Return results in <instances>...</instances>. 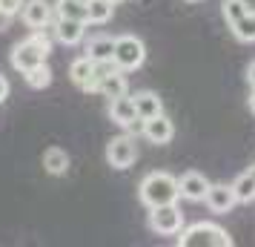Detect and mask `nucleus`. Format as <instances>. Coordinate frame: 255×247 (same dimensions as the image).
I'll return each instance as SVG.
<instances>
[{
	"instance_id": "dca6fc26",
	"label": "nucleus",
	"mask_w": 255,
	"mask_h": 247,
	"mask_svg": "<svg viewBox=\"0 0 255 247\" xmlns=\"http://www.w3.org/2000/svg\"><path fill=\"white\" fill-rule=\"evenodd\" d=\"M132 101H135V109H138L140 121H146V118H155L163 112V104L161 98L155 92H149V89H143V92H135L132 95Z\"/></svg>"
},
{
	"instance_id": "6ab92c4d",
	"label": "nucleus",
	"mask_w": 255,
	"mask_h": 247,
	"mask_svg": "<svg viewBox=\"0 0 255 247\" xmlns=\"http://www.w3.org/2000/svg\"><path fill=\"white\" fill-rule=\"evenodd\" d=\"M232 190H235V196H238V201H244V204H250V201H255V170H250V173H244V176L235 178V184H232Z\"/></svg>"
},
{
	"instance_id": "423d86ee",
	"label": "nucleus",
	"mask_w": 255,
	"mask_h": 247,
	"mask_svg": "<svg viewBox=\"0 0 255 247\" xmlns=\"http://www.w3.org/2000/svg\"><path fill=\"white\" fill-rule=\"evenodd\" d=\"M135 158H138V144H135V138H129V135H115L112 141L106 144V161H109V167H115V170H129V167L135 164Z\"/></svg>"
},
{
	"instance_id": "aec40b11",
	"label": "nucleus",
	"mask_w": 255,
	"mask_h": 247,
	"mask_svg": "<svg viewBox=\"0 0 255 247\" xmlns=\"http://www.w3.org/2000/svg\"><path fill=\"white\" fill-rule=\"evenodd\" d=\"M112 12H115V3L112 0H89V23H106L109 17H112Z\"/></svg>"
},
{
	"instance_id": "a211bd4d",
	"label": "nucleus",
	"mask_w": 255,
	"mask_h": 247,
	"mask_svg": "<svg viewBox=\"0 0 255 247\" xmlns=\"http://www.w3.org/2000/svg\"><path fill=\"white\" fill-rule=\"evenodd\" d=\"M55 14H58V17L86 20V17H89V0H58V3H55ZM86 23H89V20H86Z\"/></svg>"
},
{
	"instance_id": "f8f14e48",
	"label": "nucleus",
	"mask_w": 255,
	"mask_h": 247,
	"mask_svg": "<svg viewBox=\"0 0 255 247\" xmlns=\"http://www.w3.org/2000/svg\"><path fill=\"white\" fill-rule=\"evenodd\" d=\"M143 135H146L152 144H169L172 135H175V127H172V121L161 112V115L143 121Z\"/></svg>"
},
{
	"instance_id": "4be33fe9",
	"label": "nucleus",
	"mask_w": 255,
	"mask_h": 247,
	"mask_svg": "<svg viewBox=\"0 0 255 247\" xmlns=\"http://www.w3.org/2000/svg\"><path fill=\"white\" fill-rule=\"evenodd\" d=\"M232 32L241 43H255V12L244 14L238 23H232Z\"/></svg>"
},
{
	"instance_id": "cd10ccee",
	"label": "nucleus",
	"mask_w": 255,
	"mask_h": 247,
	"mask_svg": "<svg viewBox=\"0 0 255 247\" xmlns=\"http://www.w3.org/2000/svg\"><path fill=\"white\" fill-rule=\"evenodd\" d=\"M250 109L255 112V86H253V92H250Z\"/></svg>"
},
{
	"instance_id": "f03ea898",
	"label": "nucleus",
	"mask_w": 255,
	"mask_h": 247,
	"mask_svg": "<svg viewBox=\"0 0 255 247\" xmlns=\"http://www.w3.org/2000/svg\"><path fill=\"white\" fill-rule=\"evenodd\" d=\"M178 245L181 247H232V239L224 227H218V224L198 222V224H192V227L181 230Z\"/></svg>"
},
{
	"instance_id": "bb28decb",
	"label": "nucleus",
	"mask_w": 255,
	"mask_h": 247,
	"mask_svg": "<svg viewBox=\"0 0 255 247\" xmlns=\"http://www.w3.org/2000/svg\"><path fill=\"white\" fill-rule=\"evenodd\" d=\"M247 81H250V86H255V60L250 63V69H247Z\"/></svg>"
},
{
	"instance_id": "2eb2a0df",
	"label": "nucleus",
	"mask_w": 255,
	"mask_h": 247,
	"mask_svg": "<svg viewBox=\"0 0 255 247\" xmlns=\"http://www.w3.org/2000/svg\"><path fill=\"white\" fill-rule=\"evenodd\" d=\"M112 55H115V37H109V35L89 37V43H86V58H92L95 63H104V60H112Z\"/></svg>"
},
{
	"instance_id": "393cba45",
	"label": "nucleus",
	"mask_w": 255,
	"mask_h": 247,
	"mask_svg": "<svg viewBox=\"0 0 255 247\" xmlns=\"http://www.w3.org/2000/svg\"><path fill=\"white\" fill-rule=\"evenodd\" d=\"M9 92H12V86H9V81H6V75L0 72V104L9 98Z\"/></svg>"
},
{
	"instance_id": "9d476101",
	"label": "nucleus",
	"mask_w": 255,
	"mask_h": 247,
	"mask_svg": "<svg viewBox=\"0 0 255 247\" xmlns=\"http://www.w3.org/2000/svg\"><path fill=\"white\" fill-rule=\"evenodd\" d=\"M69 78H72V83H75L78 89H83V92H95V86H98V78H95V60L86 58V55L75 58L72 60V66H69Z\"/></svg>"
},
{
	"instance_id": "c85d7f7f",
	"label": "nucleus",
	"mask_w": 255,
	"mask_h": 247,
	"mask_svg": "<svg viewBox=\"0 0 255 247\" xmlns=\"http://www.w3.org/2000/svg\"><path fill=\"white\" fill-rule=\"evenodd\" d=\"M112 3H121V0H112Z\"/></svg>"
},
{
	"instance_id": "39448f33",
	"label": "nucleus",
	"mask_w": 255,
	"mask_h": 247,
	"mask_svg": "<svg viewBox=\"0 0 255 247\" xmlns=\"http://www.w3.org/2000/svg\"><path fill=\"white\" fill-rule=\"evenodd\" d=\"M149 227L158 236H178L184 230V213L175 204H161L149 210Z\"/></svg>"
},
{
	"instance_id": "7ed1b4c3",
	"label": "nucleus",
	"mask_w": 255,
	"mask_h": 247,
	"mask_svg": "<svg viewBox=\"0 0 255 247\" xmlns=\"http://www.w3.org/2000/svg\"><path fill=\"white\" fill-rule=\"evenodd\" d=\"M115 66L121 72H135L143 66V60H146V46H143V40L135 35H121L115 37Z\"/></svg>"
},
{
	"instance_id": "4468645a",
	"label": "nucleus",
	"mask_w": 255,
	"mask_h": 247,
	"mask_svg": "<svg viewBox=\"0 0 255 247\" xmlns=\"http://www.w3.org/2000/svg\"><path fill=\"white\" fill-rule=\"evenodd\" d=\"M207 190H209V181L201 173H186L181 178V196L186 201H204L207 199Z\"/></svg>"
},
{
	"instance_id": "ddd939ff",
	"label": "nucleus",
	"mask_w": 255,
	"mask_h": 247,
	"mask_svg": "<svg viewBox=\"0 0 255 247\" xmlns=\"http://www.w3.org/2000/svg\"><path fill=\"white\" fill-rule=\"evenodd\" d=\"M127 89H129V83H127V75L121 69H115V72H109V75H104L101 81H98V89L95 92H101L104 98H121V95H127Z\"/></svg>"
},
{
	"instance_id": "f257e3e1",
	"label": "nucleus",
	"mask_w": 255,
	"mask_h": 247,
	"mask_svg": "<svg viewBox=\"0 0 255 247\" xmlns=\"http://www.w3.org/2000/svg\"><path fill=\"white\" fill-rule=\"evenodd\" d=\"M138 199L143 207H161V204H175L181 199V181L169 173H149L140 181Z\"/></svg>"
},
{
	"instance_id": "5701e85b",
	"label": "nucleus",
	"mask_w": 255,
	"mask_h": 247,
	"mask_svg": "<svg viewBox=\"0 0 255 247\" xmlns=\"http://www.w3.org/2000/svg\"><path fill=\"white\" fill-rule=\"evenodd\" d=\"M23 78L32 89H46L49 83H52V69H49L46 63H40V66H35L32 72H26Z\"/></svg>"
},
{
	"instance_id": "6e6552de",
	"label": "nucleus",
	"mask_w": 255,
	"mask_h": 247,
	"mask_svg": "<svg viewBox=\"0 0 255 247\" xmlns=\"http://www.w3.org/2000/svg\"><path fill=\"white\" fill-rule=\"evenodd\" d=\"M86 20H75V17H55V23H52V35L58 43L63 46H78L86 35Z\"/></svg>"
},
{
	"instance_id": "20e7f679",
	"label": "nucleus",
	"mask_w": 255,
	"mask_h": 247,
	"mask_svg": "<svg viewBox=\"0 0 255 247\" xmlns=\"http://www.w3.org/2000/svg\"><path fill=\"white\" fill-rule=\"evenodd\" d=\"M46 58H49V52L40 46L32 35L26 37V40H20V43H14V49H12V66L20 72V75L32 72L35 66H40V63H46Z\"/></svg>"
},
{
	"instance_id": "412c9836",
	"label": "nucleus",
	"mask_w": 255,
	"mask_h": 247,
	"mask_svg": "<svg viewBox=\"0 0 255 247\" xmlns=\"http://www.w3.org/2000/svg\"><path fill=\"white\" fill-rule=\"evenodd\" d=\"M221 14L232 26V23H238L244 14H250V6H247V0H224L221 3Z\"/></svg>"
},
{
	"instance_id": "b1692460",
	"label": "nucleus",
	"mask_w": 255,
	"mask_h": 247,
	"mask_svg": "<svg viewBox=\"0 0 255 247\" xmlns=\"http://www.w3.org/2000/svg\"><path fill=\"white\" fill-rule=\"evenodd\" d=\"M23 3L26 0H0V12H6V14H20V9H23Z\"/></svg>"
},
{
	"instance_id": "a878e982",
	"label": "nucleus",
	"mask_w": 255,
	"mask_h": 247,
	"mask_svg": "<svg viewBox=\"0 0 255 247\" xmlns=\"http://www.w3.org/2000/svg\"><path fill=\"white\" fill-rule=\"evenodd\" d=\"M9 23H12V14L0 12V32H6V29H9Z\"/></svg>"
},
{
	"instance_id": "9b49d317",
	"label": "nucleus",
	"mask_w": 255,
	"mask_h": 247,
	"mask_svg": "<svg viewBox=\"0 0 255 247\" xmlns=\"http://www.w3.org/2000/svg\"><path fill=\"white\" fill-rule=\"evenodd\" d=\"M204 201H207V207L212 213H230L238 204V196H235L232 184H209Z\"/></svg>"
},
{
	"instance_id": "1a4fd4ad",
	"label": "nucleus",
	"mask_w": 255,
	"mask_h": 247,
	"mask_svg": "<svg viewBox=\"0 0 255 247\" xmlns=\"http://www.w3.org/2000/svg\"><path fill=\"white\" fill-rule=\"evenodd\" d=\"M109 118L115 121L118 127H124V130H135L140 124L135 101H132L129 95H121V98H112V101H109Z\"/></svg>"
},
{
	"instance_id": "0eeeda50",
	"label": "nucleus",
	"mask_w": 255,
	"mask_h": 247,
	"mask_svg": "<svg viewBox=\"0 0 255 247\" xmlns=\"http://www.w3.org/2000/svg\"><path fill=\"white\" fill-rule=\"evenodd\" d=\"M20 20L29 29H49L55 23V6L46 0H26L20 9Z\"/></svg>"
},
{
	"instance_id": "c756f323",
	"label": "nucleus",
	"mask_w": 255,
	"mask_h": 247,
	"mask_svg": "<svg viewBox=\"0 0 255 247\" xmlns=\"http://www.w3.org/2000/svg\"><path fill=\"white\" fill-rule=\"evenodd\" d=\"M189 3H198V0H189Z\"/></svg>"
},
{
	"instance_id": "f3484780",
	"label": "nucleus",
	"mask_w": 255,
	"mask_h": 247,
	"mask_svg": "<svg viewBox=\"0 0 255 247\" xmlns=\"http://www.w3.org/2000/svg\"><path fill=\"white\" fill-rule=\"evenodd\" d=\"M43 170H46L49 176H63L69 170V155H66V150L49 147L46 153H43Z\"/></svg>"
}]
</instances>
